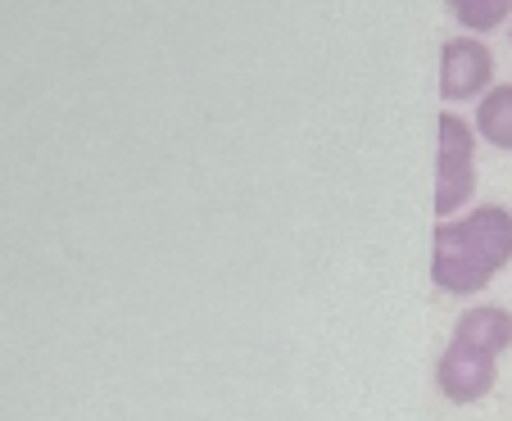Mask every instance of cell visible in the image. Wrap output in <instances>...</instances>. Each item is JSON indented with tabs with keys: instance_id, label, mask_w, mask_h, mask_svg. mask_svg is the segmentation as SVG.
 Instances as JSON below:
<instances>
[{
	"instance_id": "cell-1",
	"label": "cell",
	"mask_w": 512,
	"mask_h": 421,
	"mask_svg": "<svg viewBox=\"0 0 512 421\" xmlns=\"http://www.w3.org/2000/svg\"><path fill=\"white\" fill-rule=\"evenodd\" d=\"M512 263V213L503 204H472V209L440 218L431 231V281L440 295H481Z\"/></svg>"
},
{
	"instance_id": "cell-2",
	"label": "cell",
	"mask_w": 512,
	"mask_h": 421,
	"mask_svg": "<svg viewBox=\"0 0 512 421\" xmlns=\"http://www.w3.org/2000/svg\"><path fill=\"white\" fill-rule=\"evenodd\" d=\"M476 127L463 114L445 109L435 127V218H454L472 209L476 191Z\"/></svg>"
},
{
	"instance_id": "cell-3",
	"label": "cell",
	"mask_w": 512,
	"mask_h": 421,
	"mask_svg": "<svg viewBox=\"0 0 512 421\" xmlns=\"http://www.w3.org/2000/svg\"><path fill=\"white\" fill-rule=\"evenodd\" d=\"M440 100L476 105L494 87V50L481 37H449L440 46Z\"/></svg>"
},
{
	"instance_id": "cell-4",
	"label": "cell",
	"mask_w": 512,
	"mask_h": 421,
	"mask_svg": "<svg viewBox=\"0 0 512 421\" xmlns=\"http://www.w3.org/2000/svg\"><path fill=\"white\" fill-rule=\"evenodd\" d=\"M494 376H499V367L490 354H476V349L449 340V349L435 363V390L449 403H481L494 390Z\"/></svg>"
},
{
	"instance_id": "cell-5",
	"label": "cell",
	"mask_w": 512,
	"mask_h": 421,
	"mask_svg": "<svg viewBox=\"0 0 512 421\" xmlns=\"http://www.w3.org/2000/svg\"><path fill=\"white\" fill-rule=\"evenodd\" d=\"M454 345H467L476 349V354H490L499 358L503 349L512 345V313L499 304H472L458 313L454 322V335H449Z\"/></svg>"
},
{
	"instance_id": "cell-6",
	"label": "cell",
	"mask_w": 512,
	"mask_h": 421,
	"mask_svg": "<svg viewBox=\"0 0 512 421\" xmlns=\"http://www.w3.org/2000/svg\"><path fill=\"white\" fill-rule=\"evenodd\" d=\"M472 127L485 145L512 150V82H494L472 109Z\"/></svg>"
},
{
	"instance_id": "cell-7",
	"label": "cell",
	"mask_w": 512,
	"mask_h": 421,
	"mask_svg": "<svg viewBox=\"0 0 512 421\" xmlns=\"http://www.w3.org/2000/svg\"><path fill=\"white\" fill-rule=\"evenodd\" d=\"M467 37H490L512 23V0H445Z\"/></svg>"
},
{
	"instance_id": "cell-8",
	"label": "cell",
	"mask_w": 512,
	"mask_h": 421,
	"mask_svg": "<svg viewBox=\"0 0 512 421\" xmlns=\"http://www.w3.org/2000/svg\"><path fill=\"white\" fill-rule=\"evenodd\" d=\"M508 46H512V23H508Z\"/></svg>"
}]
</instances>
